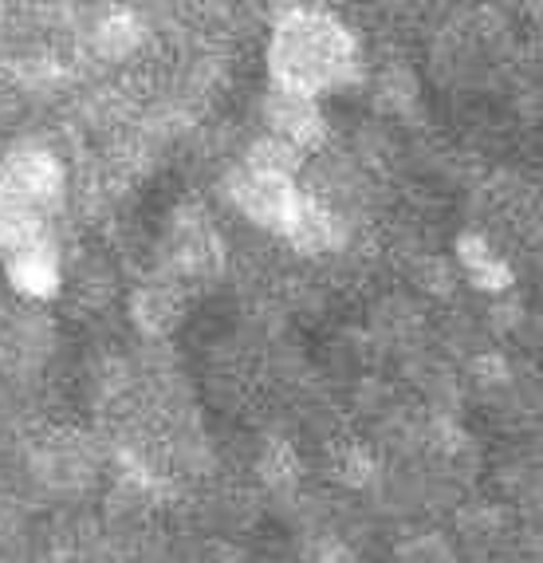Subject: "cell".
<instances>
[{"label": "cell", "instance_id": "3957f363", "mask_svg": "<svg viewBox=\"0 0 543 563\" xmlns=\"http://www.w3.org/2000/svg\"><path fill=\"white\" fill-rule=\"evenodd\" d=\"M56 355V323L24 296L0 300V386H29Z\"/></svg>", "mask_w": 543, "mask_h": 563}, {"label": "cell", "instance_id": "7a4b0ae2", "mask_svg": "<svg viewBox=\"0 0 543 563\" xmlns=\"http://www.w3.org/2000/svg\"><path fill=\"white\" fill-rule=\"evenodd\" d=\"M264 59H268V79L276 91L303 95L319 103L323 95L355 84L363 67V47L339 16L296 4L276 16L268 44H264Z\"/></svg>", "mask_w": 543, "mask_h": 563}, {"label": "cell", "instance_id": "6da1fadb", "mask_svg": "<svg viewBox=\"0 0 543 563\" xmlns=\"http://www.w3.org/2000/svg\"><path fill=\"white\" fill-rule=\"evenodd\" d=\"M67 209V166L44 142L0 154V264L12 291L44 300L59 291V213Z\"/></svg>", "mask_w": 543, "mask_h": 563}]
</instances>
